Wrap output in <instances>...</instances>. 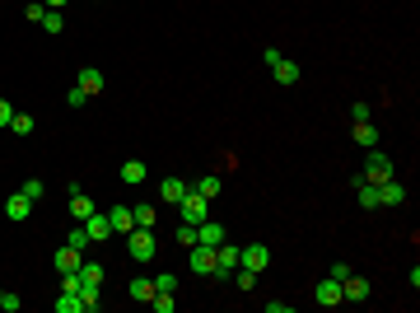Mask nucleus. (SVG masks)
I'll return each mask as SVG.
<instances>
[{
  "mask_svg": "<svg viewBox=\"0 0 420 313\" xmlns=\"http://www.w3.org/2000/svg\"><path fill=\"white\" fill-rule=\"evenodd\" d=\"M155 290H168V295H177V276H173V271H164V276H155Z\"/></svg>",
  "mask_w": 420,
  "mask_h": 313,
  "instance_id": "obj_31",
  "label": "nucleus"
},
{
  "mask_svg": "<svg viewBox=\"0 0 420 313\" xmlns=\"http://www.w3.org/2000/svg\"><path fill=\"white\" fill-rule=\"evenodd\" d=\"M126 253H131V262H155V253H159L155 229H131L126 234Z\"/></svg>",
  "mask_w": 420,
  "mask_h": 313,
  "instance_id": "obj_1",
  "label": "nucleus"
},
{
  "mask_svg": "<svg viewBox=\"0 0 420 313\" xmlns=\"http://www.w3.org/2000/svg\"><path fill=\"white\" fill-rule=\"evenodd\" d=\"M197 192H201V197H206V202H215V197H220V192H224V182H220V173H206V178H201V182H197Z\"/></svg>",
  "mask_w": 420,
  "mask_h": 313,
  "instance_id": "obj_20",
  "label": "nucleus"
},
{
  "mask_svg": "<svg viewBox=\"0 0 420 313\" xmlns=\"http://www.w3.org/2000/svg\"><path fill=\"white\" fill-rule=\"evenodd\" d=\"M136 215V229H155V206H131Z\"/></svg>",
  "mask_w": 420,
  "mask_h": 313,
  "instance_id": "obj_26",
  "label": "nucleus"
},
{
  "mask_svg": "<svg viewBox=\"0 0 420 313\" xmlns=\"http://www.w3.org/2000/svg\"><path fill=\"white\" fill-rule=\"evenodd\" d=\"M313 300H318L322 309H332V304H346V300H341V280H332V276H327V280H318Z\"/></svg>",
  "mask_w": 420,
  "mask_h": 313,
  "instance_id": "obj_10",
  "label": "nucleus"
},
{
  "mask_svg": "<svg viewBox=\"0 0 420 313\" xmlns=\"http://www.w3.org/2000/svg\"><path fill=\"white\" fill-rule=\"evenodd\" d=\"M66 248H75V253H84V248H94V238H89L84 224H70V234H66Z\"/></svg>",
  "mask_w": 420,
  "mask_h": 313,
  "instance_id": "obj_19",
  "label": "nucleus"
},
{
  "mask_svg": "<svg viewBox=\"0 0 420 313\" xmlns=\"http://www.w3.org/2000/svg\"><path fill=\"white\" fill-rule=\"evenodd\" d=\"M238 253H243V248H238V243H229V238H224V243L215 248V271H210V276H215V280H224V276H229L233 267H238Z\"/></svg>",
  "mask_w": 420,
  "mask_h": 313,
  "instance_id": "obj_4",
  "label": "nucleus"
},
{
  "mask_svg": "<svg viewBox=\"0 0 420 313\" xmlns=\"http://www.w3.org/2000/svg\"><path fill=\"white\" fill-rule=\"evenodd\" d=\"M33 126H38V122L28 117V112H14V117H10V131H14V136H33Z\"/></svg>",
  "mask_w": 420,
  "mask_h": 313,
  "instance_id": "obj_24",
  "label": "nucleus"
},
{
  "mask_svg": "<svg viewBox=\"0 0 420 313\" xmlns=\"http://www.w3.org/2000/svg\"><path fill=\"white\" fill-rule=\"evenodd\" d=\"M387 178H397V168H392V159L383 155V150H369V159H365V182H387Z\"/></svg>",
  "mask_w": 420,
  "mask_h": 313,
  "instance_id": "obj_3",
  "label": "nucleus"
},
{
  "mask_svg": "<svg viewBox=\"0 0 420 313\" xmlns=\"http://www.w3.org/2000/svg\"><path fill=\"white\" fill-rule=\"evenodd\" d=\"M402 202H407V187H402L397 178L378 182V206H402Z\"/></svg>",
  "mask_w": 420,
  "mask_h": 313,
  "instance_id": "obj_11",
  "label": "nucleus"
},
{
  "mask_svg": "<svg viewBox=\"0 0 420 313\" xmlns=\"http://www.w3.org/2000/svg\"><path fill=\"white\" fill-rule=\"evenodd\" d=\"M238 267H248V271H257V276H262V271L271 267V248H266V243H248L243 253H238Z\"/></svg>",
  "mask_w": 420,
  "mask_h": 313,
  "instance_id": "obj_5",
  "label": "nucleus"
},
{
  "mask_svg": "<svg viewBox=\"0 0 420 313\" xmlns=\"http://www.w3.org/2000/svg\"><path fill=\"white\" fill-rule=\"evenodd\" d=\"M0 295H5V290H0Z\"/></svg>",
  "mask_w": 420,
  "mask_h": 313,
  "instance_id": "obj_40",
  "label": "nucleus"
},
{
  "mask_svg": "<svg viewBox=\"0 0 420 313\" xmlns=\"http://www.w3.org/2000/svg\"><path fill=\"white\" fill-rule=\"evenodd\" d=\"M173 238H177L182 248H192V243H197V224H187V220H182V224L173 229Z\"/></svg>",
  "mask_w": 420,
  "mask_h": 313,
  "instance_id": "obj_28",
  "label": "nucleus"
},
{
  "mask_svg": "<svg viewBox=\"0 0 420 313\" xmlns=\"http://www.w3.org/2000/svg\"><path fill=\"white\" fill-rule=\"evenodd\" d=\"M341 300H346V304H360V300H369V280H365V276H355V271H350V276L341 280Z\"/></svg>",
  "mask_w": 420,
  "mask_h": 313,
  "instance_id": "obj_9",
  "label": "nucleus"
},
{
  "mask_svg": "<svg viewBox=\"0 0 420 313\" xmlns=\"http://www.w3.org/2000/svg\"><path fill=\"white\" fill-rule=\"evenodd\" d=\"M75 84L89 94V99H94V94L103 89V70H99V66H84V70H79V79H75Z\"/></svg>",
  "mask_w": 420,
  "mask_h": 313,
  "instance_id": "obj_14",
  "label": "nucleus"
},
{
  "mask_svg": "<svg viewBox=\"0 0 420 313\" xmlns=\"http://www.w3.org/2000/svg\"><path fill=\"white\" fill-rule=\"evenodd\" d=\"M131 300L150 304V300H155V280H150V276H136V280H131Z\"/></svg>",
  "mask_w": 420,
  "mask_h": 313,
  "instance_id": "obj_21",
  "label": "nucleus"
},
{
  "mask_svg": "<svg viewBox=\"0 0 420 313\" xmlns=\"http://www.w3.org/2000/svg\"><path fill=\"white\" fill-rule=\"evenodd\" d=\"M108 220H112V234H131V229H136L131 206H112V211H108Z\"/></svg>",
  "mask_w": 420,
  "mask_h": 313,
  "instance_id": "obj_12",
  "label": "nucleus"
},
{
  "mask_svg": "<svg viewBox=\"0 0 420 313\" xmlns=\"http://www.w3.org/2000/svg\"><path fill=\"white\" fill-rule=\"evenodd\" d=\"M350 276V262H332V280H346Z\"/></svg>",
  "mask_w": 420,
  "mask_h": 313,
  "instance_id": "obj_37",
  "label": "nucleus"
},
{
  "mask_svg": "<svg viewBox=\"0 0 420 313\" xmlns=\"http://www.w3.org/2000/svg\"><path fill=\"white\" fill-rule=\"evenodd\" d=\"M84 229H89V238H94V243H108L112 238V220H108V211H94L84 220Z\"/></svg>",
  "mask_w": 420,
  "mask_h": 313,
  "instance_id": "obj_8",
  "label": "nucleus"
},
{
  "mask_svg": "<svg viewBox=\"0 0 420 313\" xmlns=\"http://www.w3.org/2000/svg\"><path fill=\"white\" fill-rule=\"evenodd\" d=\"M23 14H28V19H33V23H43V14H47V5H43V0H33V5H28V10H23Z\"/></svg>",
  "mask_w": 420,
  "mask_h": 313,
  "instance_id": "obj_35",
  "label": "nucleus"
},
{
  "mask_svg": "<svg viewBox=\"0 0 420 313\" xmlns=\"http://www.w3.org/2000/svg\"><path fill=\"white\" fill-rule=\"evenodd\" d=\"M66 103H70V108H84V103H89V94H84V89H79V84H70V94H66Z\"/></svg>",
  "mask_w": 420,
  "mask_h": 313,
  "instance_id": "obj_33",
  "label": "nucleus"
},
{
  "mask_svg": "<svg viewBox=\"0 0 420 313\" xmlns=\"http://www.w3.org/2000/svg\"><path fill=\"white\" fill-rule=\"evenodd\" d=\"M56 313H84V300L70 290H61V300H56Z\"/></svg>",
  "mask_w": 420,
  "mask_h": 313,
  "instance_id": "obj_23",
  "label": "nucleus"
},
{
  "mask_svg": "<svg viewBox=\"0 0 420 313\" xmlns=\"http://www.w3.org/2000/svg\"><path fill=\"white\" fill-rule=\"evenodd\" d=\"M177 211H182V220H187V224H201V220H210V202L201 197L197 187H187V192H182V202H177Z\"/></svg>",
  "mask_w": 420,
  "mask_h": 313,
  "instance_id": "obj_2",
  "label": "nucleus"
},
{
  "mask_svg": "<svg viewBox=\"0 0 420 313\" xmlns=\"http://www.w3.org/2000/svg\"><path fill=\"white\" fill-rule=\"evenodd\" d=\"M5 215H10V220H28V215H33V202H28L23 192H14V197H5Z\"/></svg>",
  "mask_w": 420,
  "mask_h": 313,
  "instance_id": "obj_13",
  "label": "nucleus"
},
{
  "mask_svg": "<svg viewBox=\"0 0 420 313\" xmlns=\"http://www.w3.org/2000/svg\"><path fill=\"white\" fill-rule=\"evenodd\" d=\"M19 192H23V197H28V202L38 206V202H43V192H47V187H43V178H28V182H23Z\"/></svg>",
  "mask_w": 420,
  "mask_h": 313,
  "instance_id": "obj_29",
  "label": "nucleus"
},
{
  "mask_svg": "<svg viewBox=\"0 0 420 313\" xmlns=\"http://www.w3.org/2000/svg\"><path fill=\"white\" fill-rule=\"evenodd\" d=\"M19 295H10V290H5V295H0V309H5V313H19Z\"/></svg>",
  "mask_w": 420,
  "mask_h": 313,
  "instance_id": "obj_34",
  "label": "nucleus"
},
{
  "mask_svg": "<svg viewBox=\"0 0 420 313\" xmlns=\"http://www.w3.org/2000/svg\"><path fill=\"white\" fill-rule=\"evenodd\" d=\"M10 117H14V108H10V99H0V126H10Z\"/></svg>",
  "mask_w": 420,
  "mask_h": 313,
  "instance_id": "obj_38",
  "label": "nucleus"
},
{
  "mask_svg": "<svg viewBox=\"0 0 420 313\" xmlns=\"http://www.w3.org/2000/svg\"><path fill=\"white\" fill-rule=\"evenodd\" d=\"M94 211H99V206H94V197H89V192H79L75 182H70V220H75V224H84Z\"/></svg>",
  "mask_w": 420,
  "mask_h": 313,
  "instance_id": "obj_7",
  "label": "nucleus"
},
{
  "mask_svg": "<svg viewBox=\"0 0 420 313\" xmlns=\"http://www.w3.org/2000/svg\"><path fill=\"white\" fill-rule=\"evenodd\" d=\"M355 197H360V206H365V211H374V206H378V187H374V182H360V187H355Z\"/></svg>",
  "mask_w": 420,
  "mask_h": 313,
  "instance_id": "obj_25",
  "label": "nucleus"
},
{
  "mask_svg": "<svg viewBox=\"0 0 420 313\" xmlns=\"http://www.w3.org/2000/svg\"><path fill=\"white\" fill-rule=\"evenodd\" d=\"M187 267L197 271V276H210V271H215V248L192 243V248H187Z\"/></svg>",
  "mask_w": 420,
  "mask_h": 313,
  "instance_id": "obj_6",
  "label": "nucleus"
},
{
  "mask_svg": "<svg viewBox=\"0 0 420 313\" xmlns=\"http://www.w3.org/2000/svg\"><path fill=\"white\" fill-rule=\"evenodd\" d=\"M47 10H61V5H70V0H43Z\"/></svg>",
  "mask_w": 420,
  "mask_h": 313,
  "instance_id": "obj_39",
  "label": "nucleus"
},
{
  "mask_svg": "<svg viewBox=\"0 0 420 313\" xmlns=\"http://www.w3.org/2000/svg\"><path fill=\"white\" fill-rule=\"evenodd\" d=\"M229 276H233V285H238V290H253V285H257V271H248V267H233Z\"/></svg>",
  "mask_w": 420,
  "mask_h": 313,
  "instance_id": "obj_27",
  "label": "nucleus"
},
{
  "mask_svg": "<svg viewBox=\"0 0 420 313\" xmlns=\"http://www.w3.org/2000/svg\"><path fill=\"white\" fill-rule=\"evenodd\" d=\"M182 192H187V182H182V178H164V182H159V202L177 206V202H182Z\"/></svg>",
  "mask_w": 420,
  "mask_h": 313,
  "instance_id": "obj_15",
  "label": "nucleus"
},
{
  "mask_svg": "<svg viewBox=\"0 0 420 313\" xmlns=\"http://www.w3.org/2000/svg\"><path fill=\"white\" fill-rule=\"evenodd\" d=\"M43 28H47V33H61V28H66L61 10H47V14H43Z\"/></svg>",
  "mask_w": 420,
  "mask_h": 313,
  "instance_id": "obj_30",
  "label": "nucleus"
},
{
  "mask_svg": "<svg viewBox=\"0 0 420 313\" xmlns=\"http://www.w3.org/2000/svg\"><path fill=\"white\" fill-rule=\"evenodd\" d=\"M145 178H150V168H145L140 159H126V164H122V182H126V187H140Z\"/></svg>",
  "mask_w": 420,
  "mask_h": 313,
  "instance_id": "obj_17",
  "label": "nucleus"
},
{
  "mask_svg": "<svg viewBox=\"0 0 420 313\" xmlns=\"http://www.w3.org/2000/svg\"><path fill=\"white\" fill-rule=\"evenodd\" d=\"M369 117H374L369 103H350V122H369Z\"/></svg>",
  "mask_w": 420,
  "mask_h": 313,
  "instance_id": "obj_32",
  "label": "nucleus"
},
{
  "mask_svg": "<svg viewBox=\"0 0 420 313\" xmlns=\"http://www.w3.org/2000/svg\"><path fill=\"white\" fill-rule=\"evenodd\" d=\"M271 75H276V84H294V79H299V66H294V61H285V56H280L276 66H271Z\"/></svg>",
  "mask_w": 420,
  "mask_h": 313,
  "instance_id": "obj_18",
  "label": "nucleus"
},
{
  "mask_svg": "<svg viewBox=\"0 0 420 313\" xmlns=\"http://www.w3.org/2000/svg\"><path fill=\"white\" fill-rule=\"evenodd\" d=\"M79 262H84V253H75V248H61V253L52 258V267L66 276V271H79Z\"/></svg>",
  "mask_w": 420,
  "mask_h": 313,
  "instance_id": "obj_16",
  "label": "nucleus"
},
{
  "mask_svg": "<svg viewBox=\"0 0 420 313\" xmlns=\"http://www.w3.org/2000/svg\"><path fill=\"white\" fill-rule=\"evenodd\" d=\"M355 141L365 150H378V131H374V122H355Z\"/></svg>",
  "mask_w": 420,
  "mask_h": 313,
  "instance_id": "obj_22",
  "label": "nucleus"
},
{
  "mask_svg": "<svg viewBox=\"0 0 420 313\" xmlns=\"http://www.w3.org/2000/svg\"><path fill=\"white\" fill-rule=\"evenodd\" d=\"M294 304H285V300H266V313H289Z\"/></svg>",
  "mask_w": 420,
  "mask_h": 313,
  "instance_id": "obj_36",
  "label": "nucleus"
}]
</instances>
